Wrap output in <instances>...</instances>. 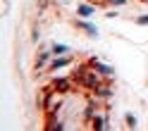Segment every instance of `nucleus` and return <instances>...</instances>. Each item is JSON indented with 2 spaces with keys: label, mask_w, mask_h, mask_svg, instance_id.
<instances>
[{
  "label": "nucleus",
  "mask_w": 148,
  "mask_h": 131,
  "mask_svg": "<svg viewBox=\"0 0 148 131\" xmlns=\"http://www.w3.org/2000/svg\"><path fill=\"white\" fill-rule=\"evenodd\" d=\"M93 93H96V98H98V100H110V98L115 96V88L110 86V83H100V86H98Z\"/></svg>",
  "instance_id": "7"
},
{
  "label": "nucleus",
  "mask_w": 148,
  "mask_h": 131,
  "mask_svg": "<svg viewBox=\"0 0 148 131\" xmlns=\"http://www.w3.org/2000/svg\"><path fill=\"white\" fill-rule=\"evenodd\" d=\"M62 3H64V0H62Z\"/></svg>",
  "instance_id": "22"
},
{
  "label": "nucleus",
  "mask_w": 148,
  "mask_h": 131,
  "mask_svg": "<svg viewBox=\"0 0 148 131\" xmlns=\"http://www.w3.org/2000/svg\"><path fill=\"white\" fill-rule=\"evenodd\" d=\"M38 38H41V31H38V29H34V31H31V41L36 43V41H38Z\"/></svg>",
  "instance_id": "18"
},
{
  "label": "nucleus",
  "mask_w": 148,
  "mask_h": 131,
  "mask_svg": "<svg viewBox=\"0 0 148 131\" xmlns=\"http://www.w3.org/2000/svg\"><path fill=\"white\" fill-rule=\"evenodd\" d=\"M98 107H100V105H98V98H96V100H88V102H86V110H84V121H91V119H93V117L98 115Z\"/></svg>",
  "instance_id": "10"
},
{
  "label": "nucleus",
  "mask_w": 148,
  "mask_h": 131,
  "mask_svg": "<svg viewBox=\"0 0 148 131\" xmlns=\"http://www.w3.org/2000/svg\"><path fill=\"white\" fill-rule=\"evenodd\" d=\"M50 86H53L55 93L64 96V93H69V91L74 88V79H72V76H55V79L50 81Z\"/></svg>",
  "instance_id": "2"
},
{
  "label": "nucleus",
  "mask_w": 148,
  "mask_h": 131,
  "mask_svg": "<svg viewBox=\"0 0 148 131\" xmlns=\"http://www.w3.org/2000/svg\"><path fill=\"white\" fill-rule=\"evenodd\" d=\"M55 57L53 50H41L38 53V60H36V74L41 72V67H45V64H50V60Z\"/></svg>",
  "instance_id": "9"
},
{
  "label": "nucleus",
  "mask_w": 148,
  "mask_h": 131,
  "mask_svg": "<svg viewBox=\"0 0 148 131\" xmlns=\"http://www.w3.org/2000/svg\"><path fill=\"white\" fill-rule=\"evenodd\" d=\"M64 124L58 119V117H48V124H45V131H62Z\"/></svg>",
  "instance_id": "14"
},
{
  "label": "nucleus",
  "mask_w": 148,
  "mask_h": 131,
  "mask_svg": "<svg viewBox=\"0 0 148 131\" xmlns=\"http://www.w3.org/2000/svg\"><path fill=\"white\" fill-rule=\"evenodd\" d=\"M136 24H138V26H148V14H141V17L136 19Z\"/></svg>",
  "instance_id": "17"
},
{
  "label": "nucleus",
  "mask_w": 148,
  "mask_h": 131,
  "mask_svg": "<svg viewBox=\"0 0 148 131\" xmlns=\"http://www.w3.org/2000/svg\"><path fill=\"white\" fill-rule=\"evenodd\" d=\"M124 121H127L129 129H136V126H138V121H136V117L132 115V112H127V115H124Z\"/></svg>",
  "instance_id": "16"
},
{
  "label": "nucleus",
  "mask_w": 148,
  "mask_h": 131,
  "mask_svg": "<svg viewBox=\"0 0 148 131\" xmlns=\"http://www.w3.org/2000/svg\"><path fill=\"white\" fill-rule=\"evenodd\" d=\"M143 3H146V5H148V0H143Z\"/></svg>",
  "instance_id": "21"
},
{
  "label": "nucleus",
  "mask_w": 148,
  "mask_h": 131,
  "mask_svg": "<svg viewBox=\"0 0 148 131\" xmlns=\"http://www.w3.org/2000/svg\"><path fill=\"white\" fill-rule=\"evenodd\" d=\"M79 29H84V33L91 36V38H98V29H96L91 22H84V19H81V22H79Z\"/></svg>",
  "instance_id": "13"
},
{
  "label": "nucleus",
  "mask_w": 148,
  "mask_h": 131,
  "mask_svg": "<svg viewBox=\"0 0 148 131\" xmlns=\"http://www.w3.org/2000/svg\"><path fill=\"white\" fill-rule=\"evenodd\" d=\"M55 96V91H53V86L48 83L45 88H41V93H38V98H36V105H38L41 110H45V105L50 102V98Z\"/></svg>",
  "instance_id": "6"
},
{
  "label": "nucleus",
  "mask_w": 148,
  "mask_h": 131,
  "mask_svg": "<svg viewBox=\"0 0 148 131\" xmlns=\"http://www.w3.org/2000/svg\"><path fill=\"white\" fill-rule=\"evenodd\" d=\"M67 64H72V55H55V57L50 60V64H48V69L50 72H58L62 67H67Z\"/></svg>",
  "instance_id": "5"
},
{
  "label": "nucleus",
  "mask_w": 148,
  "mask_h": 131,
  "mask_svg": "<svg viewBox=\"0 0 148 131\" xmlns=\"http://www.w3.org/2000/svg\"><path fill=\"white\" fill-rule=\"evenodd\" d=\"M100 83H103V81H100V74H98L96 69H88V72L84 74V76H81V79L77 81V86L86 88V91H96V88L100 86Z\"/></svg>",
  "instance_id": "1"
},
{
  "label": "nucleus",
  "mask_w": 148,
  "mask_h": 131,
  "mask_svg": "<svg viewBox=\"0 0 148 131\" xmlns=\"http://www.w3.org/2000/svg\"><path fill=\"white\" fill-rule=\"evenodd\" d=\"M50 50H53V55H69V45H64V43H55Z\"/></svg>",
  "instance_id": "15"
},
{
  "label": "nucleus",
  "mask_w": 148,
  "mask_h": 131,
  "mask_svg": "<svg viewBox=\"0 0 148 131\" xmlns=\"http://www.w3.org/2000/svg\"><path fill=\"white\" fill-rule=\"evenodd\" d=\"M88 69H91V64H88V62H79L77 67L72 69V79H74V83H77V81H79L81 76H84V74H86Z\"/></svg>",
  "instance_id": "12"
},
{
  "label": "nucleus",
  "mask_w": 148,
  "mask_h": 131,
  "mask_svg": "<svg viewBox=\"0 0 148 131\" xmlns=\"http://www.w3.org/2000/svg\"><path fill=\"white\" fill-rule=\"evenodd\" d=\"M77 14L81 17V19H86V17L96 14V5H93V3H81V5L77 7Z\"/></svg>",
  "instance_id": "11"
},
{
  "label": "nucleus",
  "mask_w": 148,
  "mask_h": 131,
  "mask_svg": "<svg viewBox=\"0 0 148 131\" xmlns=\"http://www.w3.org/2000/svg\"><path fill=\"white\" fill-rule=\"evenodd\" d=\"M91 129H96V131H105V129H110V119H108V115H96L93 119H91Z\"/></svg>",
  "instance_id": "8"
},
{
  "label": "nucleus",
  "mask_w": 148,
  "mask_h": 131,
  "mask_svg": "<svg viewBox=\"0 0 148 131\" xmlns=\"http://www.w3.org/2000/svg\"><path fill=\"white\" fill-rule=\"evenodd\" d=\"M141 3H143V0H141Z\"/></svg>",
  "instance_id": "23"
},
{
  "label": "nucleus",
  "mask_w": 148,
  "mask_h": 131,
  "mask_svg": "<svg viewBox=\"0 0 148 131\" xmlns=\"http://www.w3.org/2000/svg\"><path fill=\"white\" fill-rule=\"evenodd\" d=\"M62 110V100H60V93H55V96L50 98V102L45 105V117H58V112Z\"/></svg>",
  "instance_id": "4"
},
{
  "label": "nucleus",
  "mask_w": 148,
  "mask_h": 131,
  "mask_svg": "<svg viewBox=\"0 0 148 131\" xmlns=\"http://www.w3.org/2000/svg\"><path fill=\"white\" fill-rule=\"evenodd\" d=\"M108 3H110V5H124L127 0H108Z\"/></svg>",
  "instance_id": "20"
},
{
  "label": "nucleus",
  "mask_w": 148,
  "mask_h": 131,
  "mask_svg": "<svg viewBox=\"0 0 148 131\" xmlns=\"http://www.w3.org/2000/svg\"><path fill=\"white\" fill-rule=\"evenodd\" d=\"M88 64H91V69H96L100 76H115V67H110V64H105V62H100L98 57H88Z\"/></svg>",
  "instance_id": "3"
},
{
  "label": "nucleus",
  "mask_w": 148,
  "mask_h": 131,
  "mask_svg": "<svg viewBox=\"0 0 148 131\" xmlns=\"http://www.w3.org/2000/svg\"><path fill=\"white\" fill-rule=\"evenodd\" d=\"M105 17H108V19H115V17H117V10H110Z\"/></svg>",
  "instance_id": "19"
}]
</instances>
